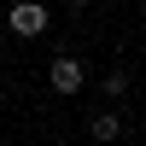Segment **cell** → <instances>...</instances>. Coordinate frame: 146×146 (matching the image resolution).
Returning <instances> with one entry per match:
<instances>
[{
  "instance_id": "obj_1",
  "label": "cell",
  "mask_w": 146,
  "mask_h": 146,
  "mask_svg": "<svg viewBox=\"0 0 146 146\" xmlns=\"http://www.w3.org/2000/svg\"><path fill=\"white\" fill-rule=\"evenodd\" d=\"M47 23H53V18H47V6H41V0H18V6L6 12V29H12V35H23V41H35Z\"/></svg>"
},
{
  "instance_id": "obj_2",
  "label": "cell",
  "mask_w": 146,
  "mask_h": 146,
  "mask_svg": "<svg viewBox=\"0 0 146 146\" xmlns=\"http://www.w3.org/2000/svg\"><path fill=\"white\" fill-rule=\"evenodd\" d=\"M47 82H53V94H82V82H88V70H82V58H53L47 64Z\"/></svg>"
},
{
  "instance_id": "obj_3",
  "label": "cell",
  "mask_w": 146,
  "mask_h": 146,
  "mask_svg": "<svg viewBox=\"0 0 146 146\" xmlns=\"http://www.w3.org/2000/svg\"><path fill=\"white\" fill-rule=\"evenodd\" d=\"M88 135H94V140H117V135H123V111H100V117L88 123Z\"/></svg>"
},
{
  "instance_id": "obj_4",
  "label": "cell",
  "mask_w": 146,
  "mask_h": 146,
  "mask_svg": "<svg viewBox=\"0 0 146 146\" xmlns=\"http://www.w3.org/2000/svg\"><path fill=\"white\" fill-rule=\"evenodd\" d=\"M129 88V70H105V94H111V100H117V94H123Z\"/></svg>"
},
{
  "instance_id": "obj_5",
  "label": "cell",
  "mask_w": 146,
  "mask_h": 146,
  "mask_svg": "<svg viewBox=\"0 0 146 146\" xmlns=\"http://www.w3.org/2000/svg\"><path fill=\"white\" fill-rule=\"evenodd\" d=\"M70 6H88V0H70Z\"/></svg>"
}]
</instances>
